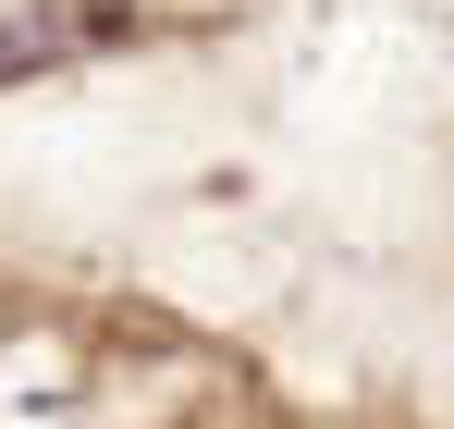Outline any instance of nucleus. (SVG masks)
Masks as SVG:
<instances>
[{"label": "nucleus", "mask_w": 454, "mask_h": 429, "mask_svg": "<svg viewBox=\"0 0 454 429\" xmlns=\"http://www.w3.org/2000/svg\"><path fill=\"white\" fill-rule=\"evenodd\" d=\"M111 12H136V0H111Z\"/></svg>", "instance_id": "1"}]
</instances>
